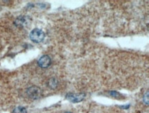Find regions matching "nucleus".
I'll list each match as a JSON object with an SVG mask.
<instances>
[{
	"mask_svg": "<svg viewBox=\"0 0 149 113\" xmlns=\"http://www.w3.org/2000/svg\"><path fill=\"white\" fill-rule=\"evenodd\" d=\"M45 38V33L39 28H34L30 32V39L34 43H40L43 41Z\"/></svg>",
	"mask_w": 149,
	"mask_h": 113,
	"instance_id": "1",
	"label": "nucleus"
},
{
	"mask_svg": "<svg viewBox=\"0 0 149 113\" xmlns=\"http://www.w3.org/2000/svg\"><path fill=\"white\" fill-rule=\"evenodd\" d=\"M26 94L28 97L32 99H39L41 94V90L39 87L37 86H32L30 87L27 90Z\"/></svg>",
	"mask_w": 149,
	"mask_h": 113,
	"instance_id": "2",
	"label": "nucleus"
},
{
	"mask_svg": "<svg viewBox=\"0 0 149 113\" xmlns=\"http://www.w3.org/2000/svg\"><path fill=\"white\" fill-rule=\"evenodd\" d=\"M86 97L85 93H68L66 95V99L72 103H79V102L82 101L84 99L85 97Z\"/></svg>",
	"mask_w": 149,
	"mask_h": 113,
	"instance_id": "3",
	"label": "nucleus"
},
{
	"mask_svg": "<svg viewBox=\"0 0 149 113\" xmlns=\"http://www.w3.org/2000/svg\"><path fill=\"white\" fill-rule=\"evenodd\" d=\"M31 23V20L29 17L21 16L17 17L15 21V25L18 27H26Z\"/></svg>",
	"mask_w": 149,
	"mask_h": 113,
	"instance_id": "4",
	"label": "nucleus"
},
{
	"mask_svg": "<svg viewBox=\"0 0 149 113\" xmlns=\"http://www.w3.org/2000/svg\"><path fill=\"white\" fill-rule=\"evenodd\" d=\"M51 58L48 55H43L38 60V65L43 68H46L49 67L51 64Z\"/></svg>",
	"mask_w": 149,
	"mask_h": 113,
	"instance_id": "5",
	"label": "nucleus"
},
{
	"mask_svg": "<svg viewBox=\"0 0 149 113\" xmlns=\"http://www.w3.org/2000/svg\"><path fill=\"white\" fill-rule=\"evenodd\" d=\"M57 85H58V80L55 79V78H52L48 81V86H50V88H52V89L56 88Z\"/></svg>",
	"mask_w": 149,
	"mask_h": 113,
	"instance_id": "6",
	"label": "nucleus"
},
{
	"mask_svg": "<svg viewBox=\"0 0 149 113\" xmlns=\"http://www.w3.org/2000/svg\"><path fill=\"white\" fill-rule=\"evenodd\" d=\"M13 113H27V110L26 108L23 106H17L14 109Z\"/></svg>",
	"mask_w": 149,
	"mask_h": 113,
	"instance_id": "7",
	"label": "nucleus"
},
{
	"mask_svg": "<svg viewBox=\"0 0 149 113\" xmlns=\"http://www.w3.org/2000/svg\"><path fill=\"white\" fill-rule=\"evenodd\" d=\"M143 101L145 104L148 105V92H147L146 93L144 94L143 97Z\"/></svg>",
	"mask_w": 149,
	"mask_h": 113,
	"instance_id": "8",
	"label": "nucleus"
},
{
	"mask_svg": "<svg viewBox=\"0 0 149 113\" xmlns=\"http://www.w3.org/2000/svg\"><path fill=\"white\" fill-rule=\"evenodd\" d=\"M109 94L111 95L112 97H117L119 96V93H117V92H115V91L110 92Z\"/></svg>",
	"mask_w": 149,
	"mask_h": 113,
	"instance_id": "9",
	"label": "nucleus"
},
{
	"mask_svg": "<svg viewBox=\"0 0 149 113\" xmlns=\"http://www.w3.org/2000/svg\"><path fill=\"white\" fill-rule=\"evenodd\" d=\"M65 113H72V112H65Z\"/></svg>",
	"mask_w": 149,
	"mask_h": 113,
	"instance_id": "10",
	"label": "nucleus"
}]
</instances>
